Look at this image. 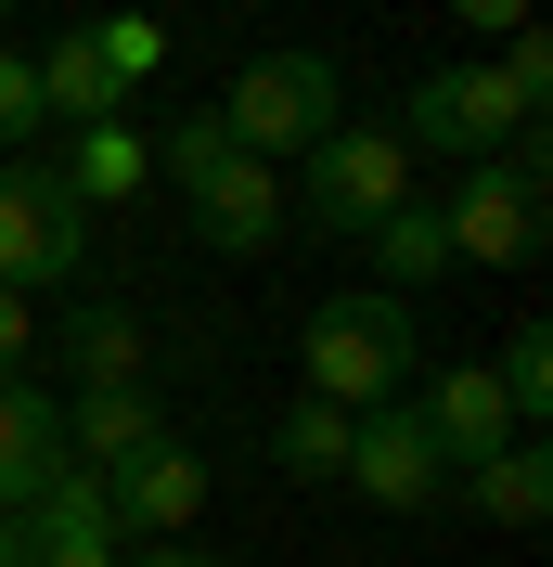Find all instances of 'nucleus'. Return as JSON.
Returning <instances> with one entry per match:
<instances>
[{
  "instance_id": "13",
  "label": "nucleus",
  "mask_w": 553,
  "mask_h": 567,
  "mask_svg": "<svg viewBox=\"0 0 553 567\" xmlns=\"http://www.w3.org/2000/svg\"><path fill=\"white\" fill-rule=\"evenodd\" d=\"M52 168H65L77 207H129V194H155V130H142V116H91Z\"/></svg>"
},
{
  "instance_id": "20",
  "label": "nucleus",
  "mask_w": 553,
  "mask_h": 567,
  "mask_svg": "<svg viewBox=\"0 0 553 567\" xmlns=\"http://www.w3.org/2000/svg\"><path fill=\"white\" fill-rule=\"evenodd\" d=\"M271 464H283V477H335V464H347V413L296 388V400H283V425H271Z\"/></svg>"
},
{
  "instance_id": "18",
  "label": "nucleus",
  "mask_w": 553,
  "mask_h": 567,
  "mask_svg": "<svg viewBox=\"0 0 553 567\" xmlns=\"http://www.w3.org/2000/svg\"><path fill=\"white\" fill-rule=\"evenodd\" d=\"M463 491H477L489 529H541V516H553V464H541V439H515V452L463 464Z\"/></svg>"
},
{
  "instance_id": "12",
  "label": "nucleus",
  "mask_w": 553,
  "mask_h": 567,
  "mask_svg": "<svg viewBox=\"0 0 553 567\" xmlns=\"http://www.w3.org/2000/svg\"><path fill=\"white\" fill-rule=\"evenodd\" d=\"M52 477H65V400L39 374H0V516H27Z\"/></svg>"
},
{
  "instance_id": "23",
  "label": "nucleus",
  "mask_w": 553,
  "mask_h": 567,
  "mask_svg": "<svg viewBox=\"0 0 553 567\" xmlns=\"http://www.w3.org/2000/svg\"><path fill=\"white\" fill-rule=\"evenodd\" d=\"M39 130H52V116H39V65L0 39V155H39Z\"/></svg>"
},
{
  "instance_id": "25",
  "label": "nucleus",
  "mask_w": 553,
  "mask_h": 567,
  "mask_svg": "<svg viewBox=\"0 0 553 567\" xmlns=\"http://www.w3.org/2000/svg\"><path fill=\"white\" fill-rule=\"evenodd\" d=\"M27 349H39V297L0 284V374H27Z\"/></svg>"
},
{
  "instance_id": "15",
  "label": "nucleus",
  "mask_w": 553,
  "mask_h": 567,
  "mask_svg": "<svg viewBox=\"0 0 553 567\" xmlns=\"http://www.w3.org/2000/svg\"><path fill=\"white\" fill-rule=\"evenodd\" d=\"M65 388H129V374H155V336H142L129 310H104V297H65Z\"/></svg>"
},
{
  "instance_id": "17",
  "label": "nucleus",
  "mask_w": 553,
  "mask_h": 567,
  "mask_svg": "<svg viewBox=\"0 0 553 567\" xmlns=\"http://www.w3.org/2000/svg\"><path fill=\"white\" fill-rule=\"evenodd\" d=\"M361 246H374V284H386V297H425V284L450 271V233H438V194H399V207H386L374 233H361Z\"/></svg>"
},
{
  "instance_id": "27",
  "label": "nucleus",
  "mask_w": 553,
  "mask_h": 567,
  "mask_svg": "<svg viewBox=\"0 0 553 567\" xmlns=\"http://www.w3.org/2000/svg\"><path fill=\"white\" fill-rule=\"evenodd\" d=\"M116 567H219V555H194V542H142V555H116Z\"/></svg>"
},
{
  "instance_id": "21",
  "label": "nucleus",
  "mask_w": 553,
  "mask_h": 567,
  "mask_svg": "<svg viewBox=\"0 0 553 567\" xmlns=\"http://www.w3.org/2000/svg\"><path fill=\"white\" fill-rule=\"evenodd\" d=\"M219 155H244V142L219 130V104H207V116H168V130H155V181H180V194H194Z\"/></svg>"
},
{
  "instance_id": "24",
  "label": "nucleus",
  "mask_w": 553,
  "mask_h": 567,
  "mask_svg": "<svg viewBox=\"0 0 553 567\" xmlns=\"http://www.w3.org/2000/svg\"><path fill=\"white\" fill-rule=\"evenodd\" d=\"M489 65H502V91H515V104H528V130H541V104H553V39H541V27H515Z\"/></svg>"
},
{
  "instance_id": "16",
  "label": "nucleus",
  "mask_w": 553,
  "mask_h": 567,
  "mask_svg": "<svg viewBox=\"0 0 553 567\" xmlns=\"http://www.w3.org/2000/svg\"><path fill=\"white\" fill-rule=\"evenodd\" d=\"M39 65V116H65V130H91V116H129V91H116V65L91 52V27H65L52 52H27Z\"/></svg>"
},
{
  "instance_id": "6",
  "label": "nucleus",
  "mask_w": 553,
  "mask_h": 567,
  "mask_svg": "<svg viewBox=\"0 0 553 567\" xmlns=\"http://www.w3.org/2000/svg\"><path fill=\"white\" fill-rule=\"evenodd\" d=\"M386 130L413 142V155H450V168H477V155H502V142H541L528 104L502 91V65H477V52H463V65H425Z\"/></svg>"
},
{
  "instance_id": "5",
  "label": "nucleus",
  "mask_w": 553,
  "mask_h": 567,
  "mask_svg": "<svg viewBox=\"0 0 553 567\" xmlns=\"http://www.w3.org/2000/svg\"><path fill=\"white\" fill-rule=\"evenodd\" d=\"M399 194H413V142L399 130H322L310 155H296V181H283V207L310 219V233H347V246H361Z\"/></svg>"
},
{
  "instance_id": "10",
  "label": "nucleus",
  "mask_w": 553,
  "mask_h": 567,
  "mask_svg": "<svg viewBox=\"0 0 553 567\" xmlns=\"http://www.w3.org/2000/svg\"><path fill=\"white\" fill-rule=\"evenodd\" d=\"M413 413H425V439L450 452V477L489 464V452H515V413H502V388H489V361H438V374H413Z\"/></svg>"
},
{
  "instance_id": "1",
  "label": "nucleus",
  "mask_w": 553,
  "mask_h": 567,
  "mask_svg": "<svg viewBox=\"0 0 553 567\" xmlns=\"http://www.w3.org/2000/svg\"><path fill=\"white\" fill-rule=\"evenodd\" d=\"M425 336H413V297H386V284H347V297H322L310 322H296V361H310V400H335V413H374V400H399L425 374Z\"/></svg>"
},
{
  "instance_id": "4",
  "label": "nucleus",
  "mask_w": 553,
  "mask_h": 567,
  "mask_svg": "<svg viewBox=\"0 0 553 567\" xmlns=\"http://www.w3.org/2000/svg\"><path fill=\"white\" fill-rule=\"evenodd\" d=\"M219 130H232L258 168H283V155H310L322 130H347V78L322 65V52H258V65L219 91Z\"/></svg>"
},
{
  "instance_id": "8",
  "label": "nucleus",
  "mask_w": 553,
  "mask_h": 567,
  "mask_svg": "<svg viewBox=\"0 0 553 567\" xmlns=\"http://www.w3.org/2000/svg\"><path fill=\"white\" fill-rule=\"evenodd\" d=\"M335 477L374 503V516H425V503H450V452L425 439L413 388L374 400V413H347V464H335Z\"/></svg>"
},
{
  "instance_id": "19",
  "label": "nucleus",
  "mask_w": 553,
  "mask_h": 567,
  "mask_svg": "<svg viewBox=\"0 0 553 567\" xmlns=\"http://www.w3.org/2000/svg\"><path fill=\"white\" fill-rule=\"evenodd\" d=\"M489 388H502L515 439H541V413H553V322H515V336H502V361H489Z\"/></svg>"
},
{
  "instance_id": "3",
  "label": "nucleus",
  "mask_w": 553,
  "mask_h": 567,
  "mask_svg": "<svg viewBox=\"0 0 553 567\" xmlns=\"http://www.w3.org/2000/svg\"><path fill=\"white\" fill-rule=\"evenodd\" d=\"M91 271V207L65 194L52 155H0V284L13 297H65Z\"/></svg>"
},
{
  "instance_id": "28",
  "label": "nucleus",
  "mask_w": 553,
  "mask_h": 567,
  "mask_svg": "<svg viewBox=\"0 0 553 567\" xmlns=\"http://www.w3.org/2000/svg\"><path fill=\"white\" fill-rule=\"evenodd\" d=\"M0 27H13V0H0Z\"/></svg>"
},
{
  "instance_id": "9",
  "label": "nucleus",
  "mask_w": 553,
  "mask_h": 567,
  "mask_svg": "<svg viewBox=\"0 0 553 567\" xmlns=\"http://www.w3.org/2000/svg\"><path fill=\"white\" fill-rule=\"evenodd\" d=\"M0 567H116V529H104V477L65 464L27 516H0Z\"/></svg>"
},
{
  "instance_id": "26",
  "label": "nucleus",
  "mask_w": 553,
  "mask_h": 567,
  "mask_svg": "<svg viewBox=\"0 0 553 567\" xmlns=\"http://www.w3.org/2000/svg\"><path fill=\"white\" fill-rule=\"evenodd\" d=\"M450 13H463V39H515L528 27V0H450Z\"/></svg>"
},
{
  "instance_id": "7",
  "label": "nucleus",
  "mask_w": 553,
  "mask_h": 567,
  "mask_svg": "<svg viewBox=\"0 0 553 567\" xmlns=\"http://www.w3.org/2000/svg\"><path fill=\"white\" fill-rule=\"evenodd\" d=\"M91 477H104L116 555H142V542H194V516H207V452H194V439H142V452L91 464Z\"/></svg>"
},
{
  "instance_id": "14",
  "label": "nucleus",
  "mask_w": 553,
  "mask_h": 567,
  "mask_svg": "<svg viewBox=\"0 0 553 567\" xmlns=\"http://www.w3.org/2000/svg\"><path fill=\"white\" fill-rule=\"evenodd\" d=\"M142 439H168L155 374H129V388H65V464H116V452H142Z\"/></svg>"
},
{
  "instance_id": "22",
  "label": "nucleus",
  "mask_w": 553,
  "mask_h": 567,
  "mask_svg": "<svg viewBox=\"0 0 553 567\" xmlns=\"http://www.w3.org/2000/svg\"><path fill=\"white\" fill-rule=\"evenodd\" d=\"M91 52L116 65V91H142V78L168 65V27H155V13H104V27H91Z\"/></svg>"
},
{
  "instance_id": "2",
  "label": "nucleus",
  "mask_w": 553,
  "mask_h": 567,
  "mask_svg": "<svg viewBox=\"0 0 553 567\" xmlns=\"http://www.w3.org/2000/svg\"><path fill=\"white\" fill-rule=\"evenodd\" d=\"M438 233H450V271H528L541 258V142H502L438 194Z\"/></svg>"
},
{
  "instance_id": "11",
  "label": "nucleus",
  "mask_w": 553,
  "mask_h": 567,
  "mask_svg": "<svg viewBox=\"0 0 553 567\" xmlns=\"http://www.w3.org/2000/svg\"><path fill=\"white\" fill-rule=\"evenodd\" d=\"M283 168H258V155H219L207 181H194V233H207L219 258H271V233H283Z\"/></svg>"
}]
</instances>
